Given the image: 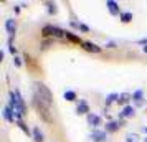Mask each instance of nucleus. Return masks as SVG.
I'll list each match as a JSON object with an SVG mask.
<instances>
[{
  "label": "nucleus",
  "instance_id": "21",
  "mask_svg": "<svg viewBox=\"0 0 147 142\" xmlns=\"http://www.w3.org/2000/svg\"><path fill=\"white\" fill-rule=\"evenodd\" d=\"M17 124H18V126H20V127H22V131H25V132H27V134H28V127H27V126H25V124H23V122H22V121H17Z\"/></svg>",
  "mask_w": 147,
  "mask_h": 142
},
{
  "label": "nucleus",
  "instance_id": "15",
  "mask_svg": "<svg viewBox=\"0 0 147 142\" xmlns=\"http://www.w3.org/2000/svg\"><path fill=\"white\" fill-rule=\"evenodd\" d=\"M114 101H119V94H116V93H111V94L106 98V106H109L111 102H114Z\"/></svg>",
  "mask_w": 147,
  "mask_h": 142
},
{
  "label": "nucleus",
  "instance_id": "7",
  "mask_svg": "<svg viewBox=\"0 0 147 142\" xmlns=\"http://www.w3.org/2000/svg\"><path fill=\"white\" fill-rule=\"evenodd\" d=\"M121 126H122V122H121V121H111V122H107V124H106V132H116Z\"/></svg>",
  "mask_w": 147,
  "mask_h": 142
},
{
  "label": "nucleus",
  "instance_id": "25",
  "mask_svg": "<svg viewBox=\"0 0 147 142\" xmlns=\"http://www.w3.org/2000/svg\"><path fill=\"white\" fill-rule=\"evenodd\" d=\"M142 131H144V132H146V134H147V127H146V126H144V127H142Z\"/></svg>",
  "mask_w": 147,
  "mask_h": 142
},
{
  "label": "nucleus",
  "instance_id": "9",
  "mask_svg": "<svg viewBox=\"0 0 147 142\" xmlns=\"http://www.w3.org/2000/svg\"><path fill=\"white\" fill-rule=\"evenodd\" d=\"M136 114V109L132 108V106H124V109L121 111V117L124 119V117H132V116Z\"/></svg>",
  "mask_w": 147,
  "mask_h": 142
},
{
  "label": "nucleus",
  "instance_id": "24",
  "mask_svg": "<svg viewBox=\"0 0 147 142\" xmlns=\"http://www.w3.org/2000/svg\"><path fill=\"white\" fill-rule=\"evenodd\" d=\"M139 45H147V38H144V40H139Z\"/></svg>",
  "mask_w": 147,
  "mask_h": 142
},
{
  "label": "nucleus",
  "instance_id": "26",
  "mask_svg": "<svg viewBox=\"0 0 147 142\" xmlns=\"http://www.w3.org/2000/svg\"><path fill=\"white\" fill-rule=\"evenodd\" d=\"M144 51H146V53H147V45H146V46H144Z\"/></svg>",
  "mask_w": 147,
  "mask_h": 142
},
{
  "label": "nucleus",
  "instance_id": "22",
  "mask_svg": "<svg viewBox=\"0 0 147 142\" xmlns=\"http://www.w3.org/2000/svg\"><path fill=\"white\" fill-rule=\"evenodd\" d=\"M13 61H15V66H18V68L22 66V60L18 58V56H15V58H13Z\"/></svg>",
  "mask_w": 147,
  "mask_h": 142
},
{
  "label": "nucleus",
  "instance_id": "12",
  "mask_svg": "<svg viewBox=\"0 0 147 142\" xmlns=\"http://www.w3.org/2000/svg\"><path fill=\"white\" fill-rule=\"evenodd\" d=\"M132 99L136 101V106H142V91L137 89L136 93H132Z\"/></svg>",
  "mask_w": 147,
  "mask_h": 142
},
{
  "label": "nucleus",
  "instance_id": "3",
  "mask_svg": "<svg viewBox=\"0 0 147 142\" xmlns=\"http://www.w3.org/2000/svg\"><path fill=\"white\" fill-rule=\"evenodd\" d=\"M89 139L93 142H106L107 135H106V132H102V131H93L91 135H89Z\"/></svg>",
  "mask_w": 147,
  "mask_h": 142
},
{
  "label": "nucleus",
  "instance_id": "6",
  "mask_svg": "<svg viewBox=\"0 0 147 142\" xmlns=\"http://www.w3.org/2000/svg\"><path fill=\"white\" fill-rule=\"evenodd\" d=\"M76 111H78V114H89V106H88V102L84 101V99H80Z\"/></svg>",
  "mask_w": 147,
  "mask_h": 142
},
{
  "label": "nucleus",
  "instance_id": "10",
  "mask_svg": "<svg viewBox=\"0 0 147 142\" xmlns=\"http://www.w3.org/2000/svg\"><path fill=\"white\" fill-rule=\"evenodd\" d=\"M15 27H17V25H15V20H13V18H10V20L5 22V28H7V32H8L10 35L15 33Z\"/></svg>",
  "mask_w": 147,
  "mask_h": 142
},
{
  "label": "nucleus",
  "instance_id": "16",
  "mask_svg": "<svg viewBox=\"0 0 147 142\" xmlns=\"http://www.w3.org/2000/svg\"><path fill=\"white\" fill-rule=\"evenodd\" d=\"M121 20L124 22V23H129V22L132 20V13L131 12H122L121 13Z\"/></svg>",
  "mask_w": 147,
  "mask_h": 142
},
{
  "label": "nucleus",
  "instance_id": "8",
  "mask_svg": "<svg viewBox=\"0 0 147 142\" xmlns=\"http://www.w3.org/2000/svg\"><path fill=\"white\" fill-rule=\"evenodd\" d=\"M88 124H89V126H91V127H96V126H99L101 124V117L99 116H96V114H93V112H89V114H88Z\"/></svg>",
  "mask_w": 147,
  "mask_h": 142
},
{
  "label": "nucleus",
  "instance_id": "14",
  "mask_svg": "<svg viewBox=\"0 0 147 142\" xmlns=\"http://www.w3.org/2000/svg\"><path fill=\"white\" fill-rule=\"evenodd\" d=\"M33 139L35 142H43V134H41V131L38 127L33 129Z\"/></svg>",
  "mask_w": 147,
  "mask_h": 142
},
{
  "label": "nucleus",
  "instance_id": "23",
  "mask_svg": "<svg viewBox=\"0 0 147 142\" xmlns=\"http://www.w3.org/2000/svg\"><path fill=\"white\" fill-rule=\"evenodd\" d=\"M106 46H107V48H116V45H114L113 41H109V43H107Z\"/></svg>",
  "mask_w": 147,
  "mask_h": 142
},
{
  "label": "nucleus",
  "instance_id": "17",
  "mask_svg": "<svg viewBox=\"0 0 147 142\" xmlns=\"http://www.w3.org/2000/svg\"><path fill=\"white\" fill-rule=\"evenodd\" d=\"M65 99L66 101H76V93L74 91H65Z\"/></svg>",
  "mask_w": 147,
  "mask_h": 142
},
{
  "label": "nucleus",
  "instance_id": "20",
  "mask_svg": "<svg viewBox=\"0 0 147 142\" xmlns=\"http://www.w3.org/2000/svg\"><path fill=\"white\" fill-rule=\"evenodd\" d=\"M48 5V12H50V13H56V5H55V3H47Z\"/></svg>",
  "mask_w": 147,
  "mask_h": 142
},
{
  "label": "nucleus",
  "instance_id": "27",
  "mask_svg": "<svg viewBox=\"0 0 147 142\" xmlns=\"http://www.w3.org/2000/svg\"><path fill=\"white\" fill-rule=\"evenodd\" d=\"M144 142H147V137H146V139H144Z\"/></svg>",
  "mask_w": 147,
  "mask_h": 142
},
{
  "label": "nucleus",
  "instance_id": "2",
  "mask_svg": "<svg viewBox=\"0 0 147 142\" xmlns=\"http://www.w3.org/2000/svg\"><path fill=\"white\" fill-rule=\"evenodd\" d=\"M41 33L45 35V36H56V38H63V36H66V32H63L60 30L58 27H53V25H47V27H43L41 30Z\"/></svg>",
  "mask_w": 147,
  "mask_h": 142
},
{
  "label": "nucleus",
  "instance_id": "11",
  "mask_svg": "<svg viewBox=\"0 0 147 142\" xmlns=\"http://www.w3.org/2000/svg\"><path fill=\"white\" fill-rule=\"evenodd\" d=\"M3 117H5L7 121H10V122L15 121V117H13V114H12V109H10V106H5V108H3Z\"/></svg>",
  "mask_w": 147,
  "mask_h": 142
},
{
  "label": "nucleus",
  "instance_id": "13",
  "mask_svg": "<svg viewBox=\"0 0 147 142\" xmlns=\"http://www.w3.org/2000/svg\"><path fill=\"white\" fill-rule=\"evenodd\" d=\"M132 99V94H129V93H122V94H119V104H126V102H129Z\"/></svg>",
  "mask_w": 147,
  "mask_h": 142
},
{
  "label": "nucleus",
  "instance_id": "19",
  "mask_svg": "<svg viewBox=\"0 0 147 142\" xmlns=\"http://www.w3.org/2000/svg\"><path fill=\"white\" fill-rule=\"evenodd\" d=\"M66 38H69L71 41H76V43H83V41L80 40V36H74L71 32H66Z\"/></svg>",
  "mask_w": 147,
  "mask_h": 142
},
{
  "label": "nucleus",
  "instance_id": "5",
  "mask_svg": "<svg viewBox=\"0 0 147 142\" xmlns=\"http://www.w3.org/2000/svg\"><path fill=\"white\" fill-rule=\"evenodd\" d=\"M81 45H83V48H84L86 51H91V53H99L101 51V46L94 45V43H91V41H83Z\"/></svg>",
  "mask_w": 147,
  "mask_h": 142
},
{
  "label": "nucleus",
  "instance_id": "1",
  "mask_svg": "<svg viewBox=\"0 0 147 142\" xmlns=\"http://www.w3.org/2000/svg\"><path fill=\"white\" fill-rule=\"evenodd\" d=\"M35 98H36L43 106H47L48 109H50L51 102H53V96H51L50 89H48L43 83H35Z\"/></svg>",
  "mask_w": 147,
  "mask_h": 142
},
{
  "label": "nucleus",
  "instance_id": "18",
  "mask_svg": "<svg viewBox=\"0 0 147 142\" xmlns=\"http://www.w3.org/2000/svg\"><path fill=\"white\" fill-rule=\"evenodd\" d=\"M126 139H127V142H139V135L134 134V132H129L126 135Z\"/></svg>",
  "mask_w": 147,
  "mask_h": 142
},
{
  "label": "nucleus",
  "instance_id": "4",
  "mask_svg": "<svg viewBox=\"0 0 147 142\" xmlns=\"http://www.w3.org/2000/svg\"><path fill=\"white\" fill-rule=\"evenodd\" d=\"M106 7L109 10L111 15H121V10H119V3L114 2V0H106Z\"/></svg>",
  "mask_w": 147,
  "mask_h": 142
}]
</instances>
